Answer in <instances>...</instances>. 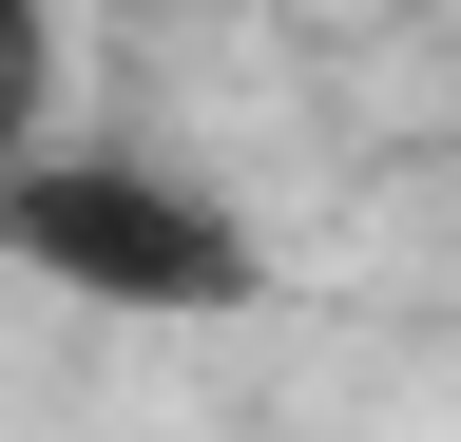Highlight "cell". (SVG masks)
<instances>
[{
  "mask_svg": "<svg viewBox=\"0 0 461 442\" xmlns=\"http://www.w3.org/2000/svg\"><path fill=\"white\" fill-rule=\"evenodd\" d=\"M0 269L58 289V308H96V327H230L269 289L250 212L193 193L135 135H20V154H0Z\"/></svg>",
  "mask_w": 461,
  "mask_h": 442,
  "instance_id": "cell-1",
  "label": "cell"
},
{
  "mask_svg": "<svg viewBox=\"0 0 461 442\" xmlns=\"http://www.w3.org/2000/svg\"><path fill=\"white\" fill-rule=\"evenodd\" d=\"M58 135V0H0V154Z\"/></svg>",
  "mask_w": 461,
  "mask_h": 442,
  "instance_id": "cell-2",
  "label": "cell"
}]
</instances>
